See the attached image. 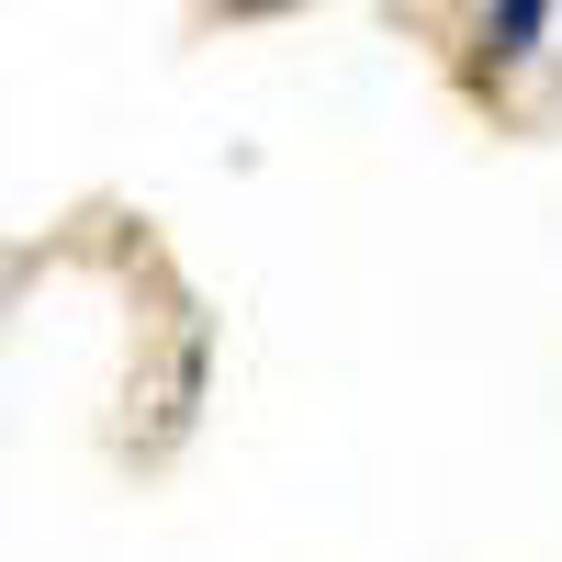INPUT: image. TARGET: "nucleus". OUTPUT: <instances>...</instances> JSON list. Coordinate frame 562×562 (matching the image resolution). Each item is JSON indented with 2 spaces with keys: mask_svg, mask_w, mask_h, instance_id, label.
Masks as SVG:
<instances>
[{
  "mask_svg": "<svg viewBox=\"0 0 562 562\" xmlns=\"http://www.w3.org/2000/svg\"><path fill=\"white\" fill-rule=\"evenodd\" d=\"M540 12H551V0H506V12H495V57H529V34H540Z\"/></svg>",
  "mask_w": 562,
  "mask_h": 562,
  "instance_id": "f257e3e1",
  "label": "nucleus"
}]
</instances>
